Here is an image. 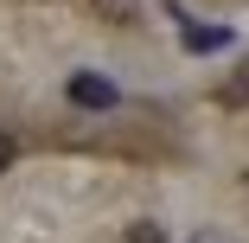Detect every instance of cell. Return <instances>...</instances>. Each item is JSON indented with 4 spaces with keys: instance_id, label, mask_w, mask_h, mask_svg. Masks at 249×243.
<instances>
[{
    "instance_id": "cell-1",
    "label": "cell",
    "mask_w": 249,
    "mask_h": 243,
    "mask_svg": "<svg viewBox=\"0 0 249 243\" xmlns=\"http://www.w3.org/2000/svg\"><path fill=\"white\" fill-rule=\"evenodd\" d=\"M71 103H77V109H115V83L96 77V71H77V77H71Z\"/></svg>"
},
{
    "instance_id": "cell-2",
    "label": "cell",
    "mask_w": 249,
    "mask_h": 243,
    "mask_svg": "<svg viewBox=\"0 0 249 243\" xmlns=\"http://www.w3.org/2000/svg\"><path fill=\"white\" fill-rule=\"evenodd\" d=\"M224 45H230V26H192L185 19V52L205 58V52H224Z\"/></svg>"
},
{
    "instance_id": "cell-3",
    "label": "cell",
    "mask_w": 249,
    "mask_h": 243,
    "mask_svg": "<svg viewBox=\"0 0 249 243\" xmlns=\"http://www.w3.org/2000/svg\"><path fill=\"white\" fill-rule=\"evenodd\" d=\"M217 103H224V109H249V58L217 83Z\"/></svg>"
},
{
    "instance_id": "cell-4",
    "label": "cell",
    "mask_w": 249,
    "mask_h": 243,
    "mask_svg": "<svg viewBox=\"0 0 249 243\" xmlns=\"http://www.w3.org/2000/svg\"><path fill=\"white\" fill-rule=\"evenodd\" d=\"M89 13L109 26H128V19H141V0H89Z\"/></svg>"
},
{
    "instance_id": "cell-5",
    "label": "cell",
    "mask_w": 249,
    "mask_h": 243,
    "mask_svg": "<svg viewBox=\"0 0 249 243\" xmlns=\"http://www.w3.org/2000/svg\"><path fill=\"white\" fill-rule=\"evenodd\" d=\"M122 243H166V224H154V218H134Z\"/></svg>"
},
{
    "instance_id": "cell-6",
    "label": "cell",
    "mask_w": 249,
    "mask_h": 243,
    "mask_svg": "<svg viewBox=\"0 0 249 243\" xmlns=\"http://www.w3.org/2000/svg\"><path fill=\"white\" fill-rule=\"evenodd\" d=\"M13 167V134H0V173Z\"/></svg>"
},
{
    "instance_id": "cell-7",
    "label": "cell",
    "mask_w": 249,
    "mask_h": 243,
    "mask_svg": "<svg viewBox=\"0 0 249 243\" xmlns=\"http://www.w3.org/2000/svg\"><path fill=\"white\" fill-rule=\"evenodd\" d=\"M198 243H224V237H198Z\"/></svg>"
}]
</instances>
